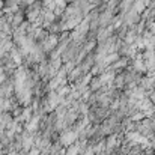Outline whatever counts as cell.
<instances>
[{
  "label": "cell",
  "mask_w": 155,
  "mask_h": 155,
  "mask_svg": "<svg viewBox=\"0 0 155 155\" xmlns=\"http://www.w3.org/2000/svg\"><path fill=\"white\" fill-rule=\"evenodd\" d=\"M42 9H44V3L41 0L33 2L26 8V20L30 23H36V20L42 15Z\"/></svg>",
  "instance_id": "cell-1"
}]
</instances>
